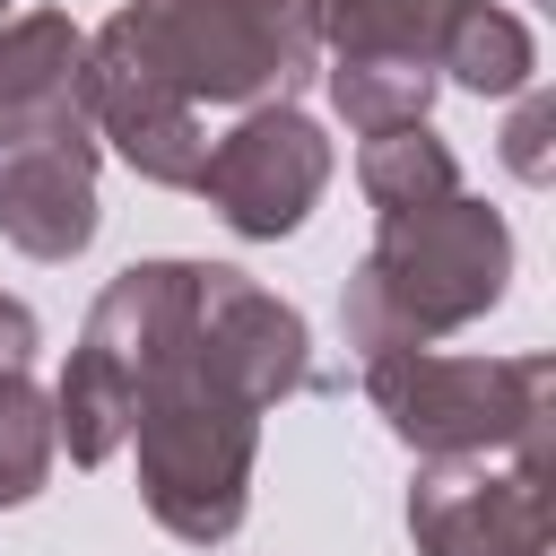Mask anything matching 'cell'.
Instances as JSON below:
<instances>
[{
	"instance_id": "5",
	"label": "cell",
	"mask_w": 556,
	"mask_h": 556,
	"mask_svg": "<svg viewBox=\"0 0 556 556\" xmlns=\"http://www.w3.org/2000/svg\"><path fill=\"white\" fill-rule=\"evenodd\" d=\"M408 539H417V556H556L547 434L513 443V469H495V460H417Z\"/></svg>"
},
{
	"instance_id": "4",
	"label": "cell",
	"mask_w": 556,
	"mask_h": 556,
	"mask_svg": "<svg viewBox=\"0 0 556 556\" xmlns=\"http://www.w3.org/2000/svg\"><path fill=\"white\" fill-rule=\"evenodd\" d=\"M547 356H443V348H391L365 365V400L417 460H495L513 443L547 434Z\"/></svg>"
},
{
	"instance_id": "12",
	"label": "cell",
	"mask_w": 556,
	"mask_h": 556,
	"mask_svg": "<svg viewBox=\"0 0 556 556\" xmlns=\"http://www.w3.org/2000/svg\"><path fill=\"white\" fill-rule=\"evenodd\" d=\"M434 87H443V78H434V70H408V61H330V104H339V122H348L356 139L426 122Z\"/></svg>"
},
{
	"instance_id": "10",
	"label": "cell",
	"mask_w": 556,
	"mask_h": 556,
	"mask_svg": "<svg viewBox=\"0 0 556 556\" xmlns=\"http://www.w3.org/2000/svg\"><path fill=\"white\" fill-rule=\"evenodd\" d=\"M434 78H452L469 96H521V87H539V43L504 0H460L452 35L434 52Z\"/></svg>"
},
{
	"instance_id": "8",
	"label": "cell",
	"mask_w": 556,
	"mask_h": 556,
	"mask_svg": "<svg viewBox=\"0 0 556 556\" xmlns=\"http://www.w3.org/2000/svg\"><path fill=\"white\" fill-rule=\"evenodd\" d=\"M96 139L0 148V243L26 261H78L96 243Z\"/></svg>"
},
{
	"instance_id": "1",
	"label": "cell",
	"mask_w": 556,
	"mask_h": 556,
	"mask_svg": "<svg viewBox=\"0 0 556 556\" xmlns=\"http://www.w3.org/2000/svg\"><path fill=\"white\" fill-rule=\"evenodd\" d=\"M313 382V330L287 295L226 261H130L87 304L52 434L78 469L139 443L148 521L182 547H226L252 513L261 417Z\"/></svg>"
},
{
	"instance_id": "3",
	"label": "cell",
	"mask_w": 556,
	"mask_h": 556,
	"mask_svg": "<svg viewBox=\"0 0 556 556\" xmlns=\"http://www.w3.org/2000/svg\"><path fill=\"white\" fill-rule=\"evenodd\" d=\"M513 278V226L452 191L434 208H400L374 226L365 261L339 287V330L356 348V365L391 356V348H434L443 330H469L504 304Z\"/></svg>"
},
{
	"instance_id": "6",
	"label": "cell",
	"mask_w": 556,
	"mask_h": 556,
	"mask_svg": "<svg viewBox=\"0 0 556 556\" xmlns=\"http://www.w3.org/2000/svg\"><path fill=\"white\" fill-rule=\"evenodd\" d=\"M330 139L304 104H252L226 139H208V165H200V200L243 235V243H278L313 217V200L330 191Z\"/></svg>"
},
{
	"instance_id": "14",
	"label": "cell",
	"mask_w": 556,
	"mask_h": 556,
	"mask_svg": "<svg viewBox=\"0 0 556 556\" xmlns=\"http://www.w3.org/2000/svg\"><path fill=\"white\" fill-rule=\"evenodd\" d=\"M547 122H556V96H547V87H521V113H513V130H504V165H513L521 182H547Z\"/></svg>"
},
{
	"instance_id": "7",
	"label": "cell",
	"mask_w": 556,
	"mask_h": 556,
	"mask_svg": "<svg viewBox=\"0 0 556 556\" xmlns=\"http://www.w3.org/2000/svg\"><path fill=\"white\" fill-rule=\"evenodd\" d=\"M96 139L87 130V35L61 9L0 17V148Z\"/></svg>"
},
{
	"instance_id": "15",
	"label": "cell",
	"mask_w": 556,
	"mask_h": 556,
	"mask_svg": "<svg viewBox=\"0 0 556 556\" xmlns=\"http://www.w3.org/2000/svg\"><path fill=\"white\" fill-rule=\"evenodd\" d=\"M35 348H43V321H35L17 295H0V374H26Z\"/></svg>"
},
{
	"instance_id": "9",
	"label": "cell",
	"mask_w": 556,
	"mask_h": 556,
	"mask_svg": "<svg viewBox=\"0 0 556 556\" xmlns=\"http://www.w3.org/2000/svg\"><path fill=\"white\" fill-rule=\"evenodd\" d=\"M460 0H313V35L330 61H408L434 70Z\"/></svg>"
},
{
	"instance_id": "11",
	"label": "cell",
	"mask_w": 556,
	"mask_h": 556,
	"mask_svg": "<svg viewBox=\"0 0 556 556\" xmlns=\"http://www.w3.org/2000/svg\"><path fill=\"white\" fill-rule=\"evenodd\" d=\"M356 191L374 200V217H400V208H434L460 191V156L434 122H408V130H374L356 148Z\"/></svg>"
},
{
	"instance_id": "13",
	"label": "cell",
	"mask_w": 556,
	"mask_h": 556,
	"mask_svg": "<svg viewBox=\"0 0 556 556\" xmlns=\"http://www.w3.org/2000/svg\"><path fill=\"white\" fill-rule=\"evenodd\" d=\"M52 460H61L52 391H35V374H0V513L35 504L43 478H52Z\"/></svg>"
},
{
	"instance_id": "2",
	"label": "cell",
	"mask_w": 556,
	"mask_h": 556,
	"mask_svg": "<svg viewBox=\"0 0 556 556\" xmlns=\"http://www.w3.org/2000/svg\"><path fill=\"white\" fill-rule=\"evenodd\" d=\"M321 35L313 0H122L87 35V130L139 182L191 191L208 165V104H295Z\"/></svg>"
},
{
	"instance_id": "16",
	"label": "cell",
	"mask_w": 556,
	"mask_h": 556,
	"mask_svg": "<svg viewBox=\"0 0 556 556\" xmlns=\"http://www.w3.org/2000/svg\"><path fill=\"white\" fill-rule=\"evenodd\" d=\"M0 9H9V0H0Z\"/></svg>"
}]
</instances>
